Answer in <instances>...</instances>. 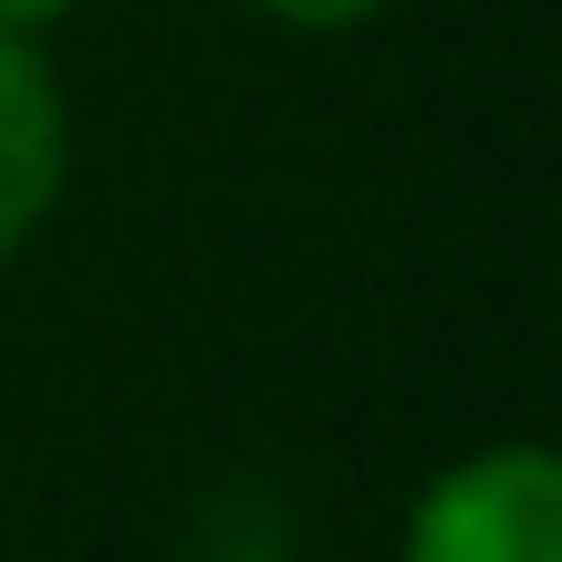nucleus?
Wrapping results in <instances>:
<instances>
[{
  "label": "nucleus",
  "mask_w": 562,
  "mask_h": 562,
  "mask_svg": "<svg viewBox=\"0 0 562 562\" xmlns=\"http://www.w3.org/2000/svg\"><path fill=\"white\" fill-rule=\"evenodd\" d=\"M209 562H281V552H209Z\"/></svg>",
  "instance_id": "39448f33"
},
{
  "label": "nucleus",
  "mask_w": 562,
  "mask_h": 562,
  "mask_svg": "<svg viewBox=\"0 0 562 562\" xmlns=\"http://www.w3.org/2000/svg\"><path fill=\"white\" fill-rule=\"evenodd\" d=\"M396 562H562V469L542 438H490L427 469Z\"/></svg>",
  "instance_id": "f257e3e1"
},
{
  "label": "nucleus",
  "mask_w": 562,
  "mask_h": 562,
  "mask_svg": "<svg viewBox=\"0 0 562 562\" xmlns=\"http://www.w3.org/2000/svg\"><path fill=\"white\" fill-rule=\"evenodd\" d=\"M63 188H74V104L42 42L0 32V271L53 229Z\"/></svg>",
  "instance_id": "f03ea898"
},
{
  "label": "nucleus",
  "mask_w": 562,
  "mask_h": 562,
  "mask_svg": "<svg viewBox=\"0 0 562 562\" xmlns=\"http://www.w3.org/2000/svg\"><path fill=\"white\" fill-rule=\"evenodd\" d=\"M240 11L281 21V32H364V21H385L396 0H240Z\"/></svg>",
  "instance_id": "7ed1b4c3"
},
{
  "label": "nucleus",
  "mask_w": 562,
  "mask_h": 562,
  "mask_svg": "<svg viewBox=\"0 0 562 562\" xmlns=\"http://www.w3.org/2000/svg\"><path fill=\"white\" fill-rule=\"evenodd\" d=\"M74 11H94V0H0V32H21V42H42V32H63Z\"/></svg>",
  "instance_id": "20e7f679"
}]
</instances>
